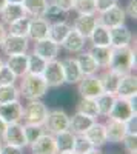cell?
I'll return each instance as SVG.
<instances>
[{
    "label": "cell",
    "mask_w": 137,
    "mask_h": 154,
    "mask_svg": "<svg viewBox=\"0 0 137 154\" xmlns=\"http://www.w3.org/2000/svg\"><path fill=\"white\" fill-rule=\"evenodd\" d=\"M20 97L26 99V100H37L42 99L48 94V85L45 83L43 77L39 74H29L26 72L23 77H20Z\"/></svg>",
    "instance_id": "obj_1"
},
{
    "label": "cell",
    "mask_w": 137,
    "mask_h": 154,
    "mask_svg": "<svg viewBox=\"0 0 137 154\" xmlns=\"http://www.w3.org/2000/svg\"><path fill=\"white\" fill-rule=\"evenodd\" d=\"M108 68L122 75L132 72V69L135 68V49L131 45L113 48V54H111V62Z\"/></svg>",
    "instance_id": "obj_2"
},
{
    "label": "cell",
    "mask_w": 137,
    "mask_h": 154,
    "mask_svg": "<svg viewBox=\"0 0 137 154\" xmlns=\"http://www.w3.org/2000/svg\"><path fill=\"white\" fill-rule=\"evenodd\" d=\"M48 106L43 103L40 99L37 100H28V103L23 106V116L22 120L23 123H31V125H45L48 117Z\"/></svg>",
    "instance_id": "obj_3"
},
{
    "label": "cell",
    "mask_w": 137,
    "mask_h": 154,
    "mask_svg": "<svg viewBox=\"0 0 137 154\" xmlns=\"http://www.w3.org/2000/svg\"><path fill=\"white\" fill-rule=\"evenodd\" d=\"M42 77L48 88H60L65 85V75H63V68H62V62L54 59L46 62V66L42 72Z\"/></svg>",
    "instance_id": "obj_4"
},
{
    "label": "cell",
    "mask_w": 137,
    "mask_h": 154,
    "mask_svg": "<svg viewBox=\"0 0 137 154\" xmlns=\"http://www.w3.org/2000/svg\"><path fill=\"white\" fill-rule=\"evenodd\" d=\"M43 126L51 134H57L60 131L69 130V116L63 109H53L48 112V117Z\"/></svg>",
    "instance_id": "obj_5"
},
{
    "label": "cell",
    "mask_w": 137,
    "mask_h": 154,
    "mask_svg": "<svg viewBox=\"0 0 137 154\" xmlns=\"http://www.w3.org/2000/svg\"><path fill=\"white\" fill-rule=\"evenodd\" d=\"M2 143L19 146V148L28 146L26 137H25V131H23V123H20V122H17V123H8L6 130H5V133L2 136Z\"/></svg>",
    "instance_id": "obj_6"
},
{
    "label": "cell",
    "mask_w": 137,
    "mask_h": 154,
    "mask_svg": "<svg viewBox=\"0 0 137 154\" xmlns=\"http://www.w3.org/2000/svg\"><path fill=\"white\" fill-rule=\"evenodd\" d=\"M77 88H79L80 97H88V99H96L97 96H100L103 93L100 79H99L97 74L83 75L82 80L77 83Z\"/></svg>",
    "instance_id": "obj_7"
},
{
    "label": "cell",
    "mask_w": 137,
    "mask_h": 154,
    "mask_svg": "<svg viewBox=\"0 0 137 154\" xmlns=\"http://www.w3.org/2000/svg\"><path fill=\"white\" fill-rule=\"evenodd\" d=\"M3 54L6 56H16V54H23L28 53L29 48V38L28 37H20V35H11L8 34L5 37L3 43L0 45Z\"/></svg>",
    "instance_id": "obj_8"
},
{
    "label": "cell",
    "mask_w": 137,
    "mask_h": 154,
    "mask_svg": "<svg viewBox=\"0 0 137 154\" xmlns=\"http://www.w3.org/2000/svg\"><path fill=\"white\" fill-rule=\"evenodd\" d=\"M135 114H137V111L131 106L128 99H125V97H116L114 106H113V109H111L108 117L114 119V120H119V122H126L131 117H134Z\"/></svg>",
    "instance_id": "obj_9"
},
{
    "label": "cell",
    "mask_w": 137,
    "mask_h": 154,
    "mask_svg": "<svg viewBox=\"0 0 137 154\" xmlns=\"http://www.w3.org/2000/svg\"><path fill=\"white\" fill-rule=\"evenodd\" d=\"M126 20V14H125V9L122 6L116 5L113 8H109L105 12H100L97 17V22L100 25H105L106 28H113L117 26V25H123Z\"/></svg>",
    "instance_id": "obj_10"
},
{
    "label": "cell",
    "mask_w": 137,
    "mask_h": 154,
    "mask_svg": "<svg viewBox=\"0 0 137 154\" xmlns=\"http://www.w3.org/2000/svg\"><path fill=\"white\" fill-rule=\"evenodd\" d=\"M29 146H31V154H57L54 134L48 133V131H45Z\"/></svg>",
    "instance_id": "obj_11"
},
{
    "label": "cell",
    "mask_w": 137,
    "mask_h": 154,
    "mask_svg": "<svg viewBox=\"0 0 137 154\" xmlns=\"http://www.w3.org/2000/svg\"><path fill=\"white\" fill-rule=\"evenodd\" d=\"M59 51H60V45H57L56 42L51 40V38H48V37H46V38H43V40L35 42L32 53L37 54V56H40L43 60L49 62V60L57 59Z\"/></svg>",
    "instance_id": "obj_12"
},
{
    "label": "cell",
    "mask_w": 137,
    "mask_h": 154,
    "mask_svg": "<svg viewBox=\"0 0 137 154\" xmlns=\"http://www.w3.org/2000/svg\"><path fill=\"white\" fill-rule=\"evenodd\" d=\"M109 40H111V48L128 46V45H131L132 34L125 23L117 25V26L109 28Z\"/></svg>",
    "instance_id": "obj_13"
},
{
    "label": "cell",
    "mask_w": 137,
    "mask_h": 154,
    "mask_svg": "<svg viewBox=\"0 0 137 154\" xmlns=\"http://www.w3.org/2000/svg\"><path fill=\"white\" fill-rule=\"evenodd\" d=\"M62 68H63V75H65V83L68 85H77L82 80V71L76 62V57H65L62 59Z\"/></svg>",
    "instance_id": "obj_14"
},
{
    "label": "cell",
    "mask_w": 137,
    "mask_h": 154,
    "mask_svg": "<svg viewBox=\"0 0 137 154\" xmlns=\"http://www.w3.org/2000/svg\"><path fill=\"white\" fill-rule=\"evenodd\" d=\"M97 16L96 14H79L77 19L72 23V29H76L80 35H83L86 40L90 38L93 29L97 25Z\"/></svg>",
    "instance_id": "obj_15"
},
{
    "label": "cell",
    "mask_w": 137,
    "mask_h": 154,
    "mask_svg": "<svg viewBox=\"0 0 137 154\" xmlns=\"http://www.w3.org/2000/svg\"><path fill=\"white\" fill-rule=\"evenodd\" d=\"M22 116H23V105L20 103V100H14V102H9V103L0 105V117L6 123L22 122Z\"/></svg>",
    "instance_id": "obj_16"
},
{
    "label": "cell",
    "mask_w": 137,
    "mask_h": 154,
    "mask_svg": "<svg viewBox=\"0 0 137 154\" xmlns=\"http://www.w3.org/2000/svg\"><path fill=\"white\" fill-rule=\"evenodd\" d=\"M49 31V22H46L43 17H31L29 29H28V38L32 42H39L48 37Z\"/></svg>",
    "instance_id": "obj_17"
},
{
    "label": "cell",
    "mask_w": 137,
    "mask_h": 154,
    "mask_svg": "<svg viewBox=\"0 0 137 154\" xmlns=\"http://www.w3.org/2000/svg\"><path fill=\"white\" fill-rule=\"evenodd\" d=\"M86 139L93 143L94 148H102L103 145L108 143V139H106V130H105V123H99L94 122L88 130L85 131L83 134Z\"/></svg>",
    "instance_id": "obj_18"
},
{
    "label": "cell",
    "mask_w": 137,
    "mask_h": 154,
    "mask_svg": "<svg viewBox=\"0 0 137 154\" xmlns=\"http://www.w3.org/2000/svg\"><path fill=\"white\" fill-rule=\"evenodd\" d=\"M105 130H106V139L111 143H120L122 139L126 136L125 122H119V120L109 119V117L105 123Z\"/></svg>",
    "instance_id": "obj_19"
},
{
    "label": "cell",
    "mask_w": 137,
    "mask_h": 154,
    "mask_svg": "<svg viewBox=\"0 0 137 154\" xmlns=\"http://www.w3.org/2000/svg\"><path fill=\"white\" fill-rule=\"evenodd\" d=\"M85 43H86V38L83 35H80L76 29H69L68 35L65 37V40L62 42V48H63L65 51H68V53H72V54H77L80 53V51H83L85 48Z\"/></svg>",
    "instance_id": "obj_20"
},
{
    "label": "cell",
    "mask_w": 137,
    "mask_h": 154,
    "mask_svg": "<svg viewBox=\"0 0 137 154\" xmlns=\"http://www.w3.org/2000/svg\"><path fill=\"white\" fill-rule=\"evenodd\" d=\"M135 94H137V77H135V74H132V72L123 74L122 79H120L116 96L128 99V97L135 96Z\"/></svg>",
    "instance_id": "obj_21"
},
{
    "label": "cell",
    "mask_w": 137,
    "mask_h": 154,
    "mask_svg": "<svg viewBox=\"0 0 137 154\" xmlns=\"http://www.w3.org/2000/svg\"><path fill=\"white\" fill-rule=\"evenodd\" d=\"M5 65L16 74V77H23L28 72V53L16 54V56H8Z\"/></svg>",
    "instance_id": "obj_22"
},
{
    "label": "cell",
    "mask_w": 137,
    "mask_h": 154,
    "mask_svg": "<svg viewBox=\"0 0 137 154\" xmlns=\"http://www.w3.org/2000/svg\"><path fill=\"white\" fill-rule=\"evenodd\" d=\"M94 122H96V119L76 111V114H72V117H69V131H72L76 136L85 134V131L88 130Z\"/></svg>",
    "instance_id": "obj_23"
},
{
    "label": "cell",
    "mask_w": 137,
    "mask_h": 154,
    "mask_svg": "<svg viewBox=\"0 0 137 154\" xmlns=\"http://www.w3.org/2000/svg\"><path fill=\"white\" fill-rule=\"evenodd\" d=\"M26 16L22 3H6L5 8L0 11V19L5 25H11L12 22H16L22 17Z\"/></svg>",
    "instance_id": "obj_24"
},
{
    "label": "cell",
    "mask_w": 137,
    "mask_h": 154,
    "mask_svg": "<svg viewBox=\"0 0 137 154\" xmlns=\"http://www.w3.org/2000/svg\"><path fill=\"white\" fill-rule=\"evenodd\" d=\"M100 79V83H102V88H103V93H111V94H116L117 93V88H119V83H120V79H122V74L113 71L106 68V71L99 75Z\"/></svg>",
    "instance_id": "obj_25"
},
{
    "label": "cell",
    "mask_w": 137,
    "mask_h": 154,
    "mask_svg": "<svg viewBox=\"0 0 137 154\" xmlns=\"http://www.w3.org/2000/svg\"><path fill=\"white\" fill-rule=\"evenodd\" d=\"M76 62L77 65L82 71L83 75H93V74H97V71L100 69V66L96 63V60L91 57L90 53H83V51H80V53H77V57H76Z\"/></svg>",
    "instance_id": "obj_26"
},
{
    "label": "cell",
    "mask_w": 137,
    "mask_h": 154,
    "mask_svg": "<svg viewBox=\"0 0 137 154\" xmlns=\"http://www.w3.org/2000/svg\"><path fill=\"white\" fill-rule=\"evenodd\" d=\"M88 53L91 54V57L96 60V63L100 68H108L109 66L111 54H113V48L111 46H94V45H91Z\"/></svg>",
    "instance_id": "obj_27"
},
{
    "label": "cell",
    "mask_w": 137,
    "mask_h": 154,
    "mask_svg": "<svg viewBox=\"0 0 137 154\" xmlns=\"http://www.w3.org/2000/svg\"><path fill=\"white\" fill-rule=\"evenodd\" d=\"M54 139H56L57 152H66V151H72L74 142H76V134L69 130H65L54 134Z\"/></svg>",
    "instance_id": "obj_28"
},
{
    "label": "cell",
    "mask_w": 137,
    "mask_h": 154,
    "mask_svg": "<svg viewBox=\"0 0 137 154\" xmlns=\"http://www.w3.org/2000/svg\"><path fill=\"white\" fill-rule=\"evenodd\" d=\"M69 29H71V25H68L66 22H54V23H49L48 38H51V40L56 42L57 45H62V42H63L65 37L68 35Z\"/></svg>",
    "instance_id": "obj_29"
},
{
    "label": "cell",
    "mask_w": 137,
    "mask_h": 154,
    "mask_svg": "<svg viewBox=\"0 0 137 154\" xmlns=\"http://www.w3.org/2000/svg\"><path fill=\"white\" fill-rule=\"evenodd\" d=\"M90 40H91V45H94V46H111L109 28H106L105 25L97 23L90 35Z\"/></svg>",
    "instance_id": "obj_30"
},
{
    "label": "cell",
    "mask_w": 137,
    "mask_h": 154,
    "mask_svg": "<svg viewBox=\"0 0 137 154\" xmlns=\"http://www.w3.org/2000/svg\"><path fill=\"white\" fill-rule=\"evenodd\" d=\"M22 6L29 17H42L48 6V0H23Z\"/></svg>",
    "instance_id": "obj_31"
},
{
    "label": "cell",
    "mask_w": 137,
    "mask_h": 154,
    "mask_svg": "<svg viewBox=\"0 0 137 154\" xmlns=\"http://www.w3.org/2000/svg\"><path fill=\"white\" fill-rule=\"evenodd\" d=\"M116 97H117L116 94H111V93H102L100 96H97L96 103H97V108H99V114L108 117L111 109H113V106H114Z\"/></svg>",
    "instance_id": "obj_32"
},
{
    "label": "cell",
    "mask_w": 137,
    "mask_h": 154,
    "mask_svg": "<svg viewBox=\"0 0 137 154\" xmlns=\"http://www.w3.org/2000/svg\"><path fill=\"white\" fill-rule=\"evenodd\" d=\"M77 112H82L85 116H90L93 119H97L99 116V108L96 103V99H88V97H80V100L77 102V106H76Z\"/></svg>",
    "instance_id": "obj_33"
},
{
    "label": "cell",
    "mask_w": 137,
    "mask_h": 154,
    "mask_svg": "<svg viewBox=\"0 0 137 154\" xmlns=\"http://www.w3.org/2000/svg\"><path fill=\"white\" fill-rule=\"evenodd\" d=\"M29 22H31L29 16H25V17L16 20V22H12L11 25H8V34H11V35H20V37H28Z\"/></svg>",
    "instance_id": "obj_34"
},
{
    "label": "cell",
    "mask_w": 137,
    "mask_h": 154,
    "mask_svg": "<svg viewBox=\"0 0 137 154\" xmlns=\"http://www.w3.org/2000/svg\"><path fill=\"white\" fill-rule=\"evenodd\" d=\"M46 22L49 23H54V22H66L68 17V12H65L63 9H60L59 6H56L54 3H48L43 16H42Z\"/></svg>",
    "instance_id": "obj_35"
},
{
    "label": "cell",
    "mask_w": 137,
    "mask_h": 154,
    "mask_svg": "<svg viewBox=\"0 0 137 154\" xmlns=\"http://www.w3.org/2000/svg\"><path fill=\"white\" fill-rule=\"evenodd\" d=\"M20 100V91L16 85H0V105Z\"/></svg>",
    "instance_id": "obj_36"
},
{
    "label": "cell",
    "mask_w": 137,
    "mask_h": 154,
    "mask_svg": "<svg viewBox=\"0 0 137 154\" xmlns=\"http://www.w3.org/2000/svg\"><path fill=\"white\" fill-rule=\"evenodd\" d=\"M23 131H25V137H26V143L28 146L35 142L37 139H39L46 130L45 126L42 125H31V123H23Z\"/></svg>",
    "instance_id": "obj_37"
},
{
    "label": "cell",
    "mask_w": 137,
    "mask_h": 154,
    "mask_svg": "<svg viewBox=\"0 0 137 154\" xmlns=\"http://www.w3.org/2000/svg\"><path fill=\"white\" fill-rule=\"evenodd\" d=\"M46 66V60H43L37 54H28V72L29 74H39L42 75L43 69Z\"/></svg>",
    "instance_id": "obj_38"
},
{
    "label": "cell",
    "mask_w": 137,
    "mask_h": 154,
    "mask_svg": "<svg viewBox=\"0 0 137 154\" xmlns=\"http://www.w3.org/2000/svg\"><path fill=\"white\" fill-rule=\"evenodd\" d=\"M77 14H97L96 0H74V8Z\"/></svg>",
    "instance_id": "obj_39"
},
{
    "label": "cell",
    "mask_w": 137,
    "mask_h": 154,
    "mask_svg": "<svg viewBox=\"0 0 137 154\" xmlns=\"http://www.w3.org/2000/svg\"><path fill=\"white\" fill-rule=\"evenodd\" d=\"M93 149H94L93 143L83 134L76 136V142H74V148H72V151L76 152V154H88Z\"/></svg>",
    "instance_id": "obj_40"
},
{
    "label": "cell",
    "mask_w": 137,
    "mask_h": 154,
    "mask_svg": "<svg viewBox=\"0 0 137 154\" xmlns=\"http://www.w3.org/2000/svg\"><path fill=\"white\" fill-rule=\"evenodd\" d=\"M17 77L6 65L0 68V85H16Z\"/></svg>",
    "instance_id": "obj_41"
},
{
    "label": "cell",
    "mask_w": 137,
    "mask_h": 154,
    "mask_svg": "<svg viewBox=\"0 0 137 154\" xmlns=\"http://www.w3.org/2000/svg\"><path fill=\"white\" fill-rule=\"evenodd\" d=\"M123 146H125V149L129 152V154H135L137 152V136L135 134H126L125 137L122 139Z\"/></svg>",
    "instance_id": "obj_42"
},
{
    "label": "cell",
    "mask_w": 137,
    "mask_h": 154,
    "mask_svg": "<svg viewBox=\"0 0 137 154\" xmlns=\"http://www.w3.org/2000/svg\"><path fill=\"white\" fill-rule=\"evenodd\" d=\"M116 5H117V0H96V11L97 14H100V12H105Z\"/></svg>",
    "instance_id": "obj_43"
},
{
    "label": "cell",
    "mask_w": 137,
    "mask_h": 154,
    "mask_svg": "<svg viewBox=\"0 0 137 154\" xmlns=\"http://www.w3.org/2000/svg\"><path fill=\"white\" fill-rule=\"evenodd\" d=\"M51 3H54L60 9H63L65 12H69L74 8V0H51Z\"/></svg>",
    "instance_id": "obj_44"
},
{
    "label": "cell",
    "mask_w": 137,
    "mask_h": 154,
    "mask_svg": "<svg viewBox=\"0 0 137 154\" xmlns=\"http://www.w3.org/2000/svg\"><path fill=\"white\" fill-rule=\"evenodd\" d=\"M125 14L132 20L137 19V0H129L126 8H125Z\"/></svg>",
    "instance_id": "obj_45"
},
{
    "label": "cell",
    "mask_w": 137,
    "mask_h": 154,
    "mask_svg": "<svg viewBox=\"0 0 137 154\" xmlns=\"http://www.w3.org/2000/svg\"><path fill=\"white\" fill-rule=\"evenodd\" d=\"M0 154H23V148L2 143V148H0Z\"/></svg>",
    "instance_id": "obj_46"
},
{
    "label": "cell",
    "mask_w": 137,
    "mask_h": 154,
    "mask_svg": "<svg viewBox=\"0 0 137 154\" xmlns=\"http://www.w3.org/2000/svg\"><path fill=\"white\" fill-rule=\"evenodd\" d=\"M125 128H126V134H135L137 136V117L135 116L125 122Z\"/></svg>",
    "instance_id": "obj_47"
},
{
    "label": "cell",
    "mask_w": 137,
    "mask_h": 154,
    "mask_svg": "<svg viewBox=\"0 0 137 154\" xmlns=\"http://www.w3.org/2000/svg\"><path fill=\"white\" fill-rule=\"evenodd\" d=\"M6 35H8V29H6V26H5V23L0 20V45L3 43V40H5Z\"/></svg>",
    "instance_id": "obj_48"
},
{
    "label": "cell",
    "mask_w": 137,
    "mask_h": 154,
    "mask_svg": "<svg viewBox=\"0 0 137 154\" xmlns=\"http://www.w3.org/2000/svg\"><path fill=\"white\" fill-rule=\"evenodd\" d=\"M6 122L2 119V117H0V139H2V136H3V133H5V130H6Z\"/></svg>",
    "instance_id": "obj_49"
},
{
    "label": "cell",
    "mask_w": 137,
    "mask_h": 154,
    "mask_svg": "<svg viewBox=\"0 0 137 154\" xmlns=\"http://www.w3.org/2000/svg\"><path fill=\"white\" fill-rule=\"evenodd\" d=\"M88 154H103V152H102V149H100V148H94V149H93V151H90Z\"/></svg>",
    "instance_id": "obj_50"
},
{
    "label": "cell",
    "mask_w": 137,
    "mask_h": 154,
    "mask_svg": "<svg viewBox=\"0 0 137 154\" xmlns=\"http://www.w3.org/2000/svg\"><path fill=\"white\" fill-rule=\"evenodd\" d=\"M8 3V0H0V11H2L5 8V5Z\"/></svg>",
    "instance_id": "obj_51"
},
{
    "label": "cell",
    "mask_w": 137,
    "mask_h": 154,
    "mask_svg": "<svg viewBox=\"0 0 137 154\" xmlns=\"http://www.w3.org/2000/svg\"><path fill=\"white\" fill-rule=\"evenodd\" d=\"M23 0H8V3H22Z\"/></svg>",
    "instance_id": "obj_52"
},
{
    "label": "cell",
    "mask_w": 137,
    "mask_h": 154,
    "mask_svg": "<svg viewBox=\"0 0 137 154\" xmlns=\"http://www.w3.org/2000/svg\"><path fill=\"white\" fill-rule=\"evenodd\" d=\"M57 154H76L74 151H66V152H57Z\"/></svg>",
    "instance_id": "obj_53"
},
{
    "label": "cell",
    "mask_w": 137,
    "mask_h": 154,
    "mask_svg": "<svg viewBox=\"0 0 137 154\" xmlns=\"http://www.w3.org/2000/svg\"><path fill=\"white\" fill-rule=\"evenodd\" d=\"M3 65H5V62H3V59H2V57H0V68H2Z\"/></svg>",
    "instance_id": "obj_54"
},
{
    "label": "cell",
    "mask_w": 137,
    "mask_h": 154,
    "mask_svg": "<svg viewBox=\"0 0 137 154\" xmlns=\"http://www.w3.org/2000/svg\"><path fill=\"white\" fill-rule=\"evenodd\" d=\"M0 148H2V139H0Z\"/></svg>",
    "instance_id": "obj_55"
}]
</instances>
